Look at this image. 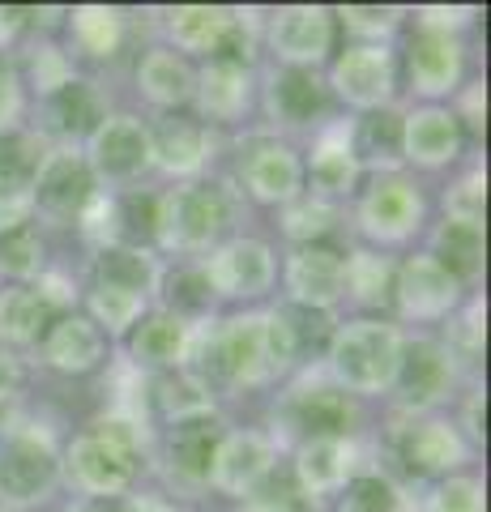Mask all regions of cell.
I'll return each mask as SVG.
<instances>
[{"instance_id":"obj_22","label":"cell","mask_w":491,"mask_h":512,"mask_svg":"<svg viewBox=\"0 0 491 512\" xmlns=\"http://www.w3.org/2000/svg\"><path fill=\"white\" fill-rule=\"evenodd\" d=\"M218 282L231 295H257L269 282V252L261 244H235L223 261H218Z\"/></svg>"},{"instance_id":"obj_5","label":"cell","mask_w":491,"mask_h":512,"mask_svg":"<svg viewBox=\"0 0 491 512\" xmlns=\"http://www.w3.org/2000/svg\"><path fill=\"white\" fill-rule=\"evenodd\" d=\"M269 107H274V116H282L287 124H308L312 116H325L329 90L321 86V77L312 69H287V73L274 77V86H269Z\"/></svg>"},{"instance_id":"obj_31","label":"cell","mask_w":491,"mask_h":512,"mask_svg":"<svg viewBox=\"0 0 491 512\" xmlns=\"http://www.w3.org/2000/svg\"><path fill=\"white\" fill-rule=\"evenodd\" d=\"M393 508H398L393 487L376 474H363V478H355V483H346L334 512H393Z\"/></svg>"},{"instance_id":"obj_20","label":"cell","mask_w":491,"mask_h":512,"mask_svg":"<svg viewBox=\"0 0 491 512\" xmlns=\"http://www.w3.org/2000/svg\"><path fill=\"white\" fill-rule=\"evenodd\" d=\"M94 278H99V291L141 295L150 282V265H146V256L133 248H103L99 261H94Z\"/></svg>"},{"instance_id":"obj_9","label":"cell","mask_w":491,"mask_h":512,"mask_svg":"<svg viewBox=\"0 0 491 512\" xmlns=\"http://www.w3.org/2000/svg\"><path fill=\"white\" fill-rule=\"evenodd\" d=\"M90 188H94V180H90L86 163H77V158H56L39 180V205L56 218H73L90 201Z\"/></svg>"},{"instance_id":"obj_33","label":"cell","mask_w":491,"mask_h":512,"mask_svg":"<svg viewBox=\"0 0 491 512\" xmlns=\"http://www.w3.org/2000/svg\"><path fill=\"white\" fill-rule=\"evenodd\" d=\"M146 82H150V90L154 94H163V99H184L188 94V73H184V64H176L171 56H150V64H146Z\"/></svg>"},{"instance_id":"obj_35","label":"cell","mask_w":491,"mask_h":512,"mask_svg":"<svg viewBox=\"0 0 491 512\" xmlns=\"http://www.w3.org/2000/svg\"><path fill=\"white\" fill-rule=\"evenodd\" d=\"M0 380H5V359H0Z\"/></svg>"},{"instance_id":"obj_18","label":"cell","mask_w":491,"mask_h":512,"mask_svg":"<svg viewBox=\"0 0 491 512\" xmlns=\"http://www.w3.org/2000/svg\"><path fill=\"white\" fill-rule=\"evenodd\" d=\"M402 457H406V466L410 470H445L453 466L457 457H462V444L453 440V431L449 427H440V423H427V427H410L406 436H402Z\"/></svg>"},{"instance_id":"obj_12","label":"cell","mask_w":491,"mask_h":512,"mask_svg":"<svg viewBox=\"0 0 491 512\" xmlns=\"http://www.w3.org/2000/svg\"><path fill=\"white\" fill-rule=\"evenodd\" d=\"M52 320V299L30 291V286H13L0 295V338L9 342H39V333Z\"/></svg>"},{"instance_id":"obj_27","label":"cell","mask_w":491,"mask_h":512,"mask_svg":"<svg viewBox=\"0 0 491 512\" xmlns=\"http://www.w3.org/2000/svg\"><path fill=\"white\" fill-rule=\"evenodd\" d=\"M154 141H158V154H163L167 167H193L201 158V124L188 116H163Z\"/></svg>"},{"instance_id":"obj_28","label":"cell","mask_w":491,"mask_h":512,"mask_svg":"<svg viewBox=\"0 0 491 512\" xmlns=\"http://www.w3.org/2000/svg\"><path fill=\"white\" fill-rule=\"evenodd\" d=\"M457 146V124L453 116L445 111H427V116H415L410 124V150L427 163H440V158H449V150Z\"/></svg>"},{"instance_id":"obj_24","label":"cell","mask_w":491,"mask_h":512,"mask_svg":"<svg viewBox=\"0 0 491 512\" xmlns=\"http://www.w3.org/2000/svg\"><path fill=\"white\" fill-rule=\"evenodd\" d=\"M180 346H184V325L171 316H154L146 325H137V333H133V355H137V363H150V367L176 363Z\"/></svg>"},{"instance_id":"obj_14","label":"cell","mask_w":491,"mask_h":512,"mask_svg":"<svg viewBox=\"0 0 491 512\" xmlns=\"http://www.w3.org/2000/svg\"><path fill=\"white\" fill-rule=\"evenodd\" d=\"M47 116H52V124L60 128V133L86 137V133L99 128L103 103H99V94H94L90 82H65L52 94V99H47Z\"/></svg>"},{"instance_id":"obj_10","label":"cell","mask_w":491,"mask_h":512,"mask_svg":"<svg viewBox=\"0 0 491 512\" xmlns=\"http://www.w3.org/2000/svg\"><path fill=\"white\" fill-rule=\"evenodd\" d=\"M291 419L295 427H304L308 436H342L351 427V402L338 393V389H299L291 397Z\"/></svg>"},{"instance_id":"obj_26","label":"cell","mask_w":491,"mask_h":512,"mask_svg":"<svg viewBox=\"0 0 491 512\" xmlns=\"http://www.w3.org/2000/svg\"><path fill=\"white\" fill-rule=\"evenodd\" d=\"M402 146H406V128L393 111H372V116L359 120L355 150L363 158H402Z\"/></svg>"},{"instance_id":"obj_30","label":"cell","mask_w":491,"mask_h":512,"mask_svg":"<svg viewBox=\"0 0 491 512\" xmlns=\"http://www.w3.org/2000/svg\"><path fill=\"white\" fill-rule=\"evenodd\" d=\"M163 299L176 312H205L214 299V282H210V274H201V269H176V274H167Z\"/></svg>"},{"instance_id":"obj_13","label":"cell","mask_w":491,"mask_h":512,"mask_svg":"<svg viewBox=\"0 0 491 512\" xmlns=\"http://www.w3.org/2000/svg\"><path fill=\"white\" fill-rule=\"evenodd\" d=\"M257 359H265V329L252 320H231V329L214 338V372L240 380L257 372Z\"/></svg>"},{"instance_id":"obj_21","label":"cell","mask_w":491,"mask_h":512,"mask_svg":"<svg viewBox=\"0 0 491 512\" xmlns=\"http://www.w3.org/2000/svg\"><path fill=\"white\" fill-rule=\"evenodd\" d=\"M436 248H440V269H453V274H474L479 269V256H483V235H479V222L474 218H449L436 235Z\"/></svg>"},{"instance_id":"obj_8","label":"cell","mask_w":491,"mask_h":512,"mask_svg":"<svg viewBox=\"0 0 491 512\" xmlns=\"http://www.w3.org/2000/svg\"><path fill=\"white\" fill-rule=\"evenodd\" d=\"M449 384V355L436 342H415L402 355V397L406 402H436Z\"/></svg>"},{"instance_id":"obj_16","label":"cell","mask_w":491,"mask_h":512,"mask_svg":"<svg viewBox=\"0 0 491 512\" xmlns=\"http://www.w3.org/2000/svg\"><path fill=\"white\" fill-rule=\"evenodd\" d=\"M457 64H462V56L445 35H419L410 47V77L419 82V90H449Z\"/></svg>"},{"instance_id":"obj_29","label":"cell","mask_w":491,"mask_h":512,"mask_svg":"<svg viewBox=\"0 0 491 512\" xmlns=\"http://www.w3.org/2000/svg\"><path fill=\"white\" fill-rule=\"evenodd\" d=\"M158 201L150 192H129L120 205H116V231L120 239H129V244H150L158 235Z\"/></svg>"},{"instance_id":"obj_34","label":"cell","mask_w":491,"mask_h":512,"mask_svg":"<svg viewBox=\"0 0 491 512\" xmlns=\"http://www.w3.org/2000/svg\"><path fill=\"white\" fill-rule=\"evenodd\" d=\"M82 512H133V508L120 504V500H94V504H86Z\"/></svg>"},{"instance_id":"obj_6","label":"cell","mask_w":491,"mask_h":512,"mask_svg":"<svg viewBox=\"0 0 491 512\" xmlns=\"http://www.w3.org/2000/svg\"><path fill=\"white\" fill-rule=\"evenodd\" d=\"M77 474H82L86 487H120L124 478L133 474V457L129 448H124L120 436H107V431H94V436H86L82 444H77Z\"/></svg>"},{"instance_id":"obj_25","label":"cell","mask_w":491,"mask_h":512,"mask_svg":"<svg viewBox=\"0 0 491 512\" xmlns=\"http://www.w3.org/2000/svg\"><path fill=\"white\" fill-rule=\"evenodd\" d=\"M261 158L252 154L248 158V180L252 188L261 192V197H287V192L295 188V158L291 150H282V146H269V141H261Z\"/></svg>"},{"instance_id":"obj_4","label":"cell","mask_w":491,"mask_h":512,"mask_svg":"<svg viewBox=\"0 0 491 512\" xmlns=\"http://www.w3.org/2000/svg\"><path fill=\"white\" fill-rule=\"evenodd\" d=\"M214 448H218V423L210 414H193V419H180L171 427V440H167V457L184 478H210L214 470Z\"/></svg>"},{"instance_id":"obj_7","label":"cell","mask_w":491,"mask_h":512,"mask_svg":"<svg viewBox=\"0 0 491 512\" xmlns=\"http://www.w3.org/2000/svg\"><path fill=\"white\" fill-rule=\"evenodd\" d=\"M43 346H47V359H52L56 367H65V372H90V367L99 363V355H103L99 329H94L90 320H82V316L56 320V325L47 329Z\"/></svg>"},{"instance_id":"obj_3","label":"cell","mask_w":491,"mask_h":512,"mask_svg":"<svg viewBox=\"0 0 491 512\" xmlns=\"http://www.w3.org/2000/svg\"><path fill=\"white\" fill-rule=\"evenodd\" d=\"M265 342L274 350V363L312 359L316 350L329 342V316L321 308H308V303H291V308H282L274 316Z\"/></svg>"},{"instance_id":"obj_32","label":"cell","mask_w":491,"mask_h":512,"mask_svg":"<svg viewBox=\"0 0 491 512\" xmlns=\"http://www.w3.org/2000/svg\"><path fill=\"white\" fill-rule=\"evenodd\" d=\"M0 265L13 269V274H26V269L39 265V239H35V231H30L26 222L0 231Z\"/></svg>"},{"instance_id":"obj_23","label":"cell","mask_w":491,"mask_h":512,"mask_svg":"<svg viewBox=\"0 0 491 512\" xmlns=\"http://www.w3.org/2000/svg\"><path fill=\"white\" fill-rule=\"evenodd\" d=\"M39 171V141L22 133L0 137V197H18Z\"/></svg>"},{"instance_id":"obj_1","label":"cell","mask_w":491,"mask_h":512,"mask_svg":"<svg viewBox=\"0 0 491 512\" xmlns=\"http://www.w3.org/2000/svg\"><path fill=\"white\" fill-rule=\"evenodd\" d=\"M231 227V197L218 184H193L171 201V239L210 244Z\"/></svg>"},{"instance_id":"obj_17","label":"cell","mask_w":491,"mask_h":512,"mask_svg":"<svg viewBox=\"0 0 491 512\" xmlns=\"http://www.w3.org/2000/svg\"><path fill=\"white\" fill-rule=\"evenodd\" d=\"M363 214H368L372 231L385 227L389 235H398L419 218V192L410 184H402V180H385V184H376L368 205H363Z\"/></svg>"},{"instance_id":"obj_15","label":"cell","mask_w":491,"mask_h":512,"mask_svg":"<svg viewBox=\"0 0 491 512\" xmlns=\"http://www.w3.org/2000/svg\"><path fill=\"white\" fill-rule=\"evenodd\" d=\"M342 278H346V261L334 248H321L312 244L295 256V269H291V282L299 295H316V299H334L342 291Z\"/></svg>"},{"instance_id":"obj_19","label":"cell","mask_w":491,"mask_h":512,"mask_svg":"<svg viewBox=\"0 0 491 512\" xmlns=\"http://www.w3.org/2000/svg\"><path fill=\"white\" fill-rule=\"evenodd\" d=\"M141 163H146V133L133 120H107L99 133V167L112 175H133Z\"/></svg>"},{"instance_id":"obj_11","label":"cell","mask_w":491,"mask_h":512,"mask_svg":"<svg viewBox=\"0 0 491 512\" xmlns=\"http://www.w3.org/2000/svg\"><path fill=\"white\" fill-rule=\"evenodd\" d=\"M389 346H393V338L380 325H368V329H351L342 338V376L346 380H355V384H376V380H385V372H389V363H385V355H389Z\"/></svg>"},{"instance_id":"obj_2","label":"cell","mask_w":491,"mask_h":512,"mask_svg":"<svg viewBox=\"0 0 491 512\" xmlns=\"http://www.w3.org/2000/svg\"><path fill=\"white\" fill-rule=\"evenodd\" d=\"M56 461L47 453V444L30 436H9L0 448V495L9 500H39L52 487Z\"/></svg>"}]
</instances>
